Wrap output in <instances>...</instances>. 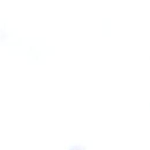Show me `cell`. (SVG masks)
Masks as SVG:
<instances>
[{"mask_svg":"<svg viewBox=\"0 0 150 150\" xmlns=\"http://www.w3.org/2000/svg\"><path fill=\"white\" fill-rule=\"evenodd\" d=\"M67 150H86V149L82 144H73L69 146Z\"/></svg>","mask_w":150,"mask_h":150,"instance_id":"cell-1","label":"cell"}]
</instances>
